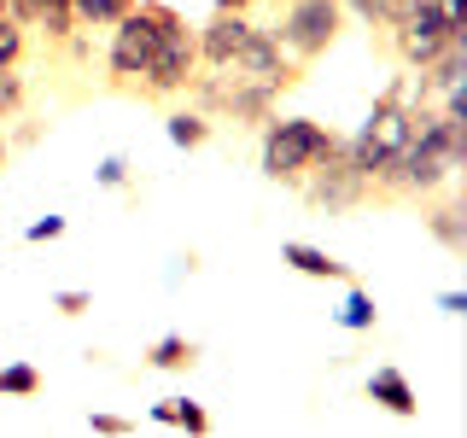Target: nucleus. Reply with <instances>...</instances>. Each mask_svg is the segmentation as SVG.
<instances>
[{
	"mask_svg": "<svg viewBox=\"0 0 467 438\" xmlns=\"http://www.w3.org/2000/svg\"><path fill=\"white\" fill-rule=\"evenodd\" d=\"M281 263H292L298 275H310V281H350V269L339 257H327L321 245H304V240H286L281 245Z\"/></svg>",
	"mask_w": 467,
	"mask_h": 438,
	"instance_id": "9b49d317",
	"label": "nucleus"
},
{
	"mask_svg": "<svg viewBox=\"0 0 467 438\" xmlns=\"http://www.w3.org/2000/svg\"><path fill=\"white\" fill-rule=\"evenodd\" d=\"M175 18H182L175 6H158V0H135V6H129L123 18L111 24V47H106V70H111V82L135 88V82H140V70L152 65L158 41H164V29H170Z\"/></svg>",
	"mask_w": 467,
	"mask_h": 438,
	"instance_id": "f03ea898",
	"label": "nucleus"
},
{
	"mask_svg": "<svg viewBox=\"0 0 467 438\" xmlns=\"http://www.w3.org/2000/svg\"><path fill=\"white\" fill-rule=\"evenodd\" d=\"M6 158H12V141H6V135H0V170H6Z\"/></svg>",
	"mask_w": 467,
	"mask_h": 438,
	"instance_id": "c85d7f7f",
	"label": "nucleus"
},
{
	"mask_svg": "<svg viewBox=\"0 0 467 438\" xmlns=\"http://www.w3.org/2000/svg\"><path fill=\"white\" fill-rule=\"evenodd\" d=\"M339 135H333L327 123H316V117H263V146H257V164L269 182H286L298 187L304 175H310L321 158L339 152Z\"/></svg>",
	"mask_w": 467,
	"mask_h": 438,
	"instance_id": "f257e3e1",
	"label": "nucleus"
},
{
	"mask_svg": "<svg viewBox=\"0 0 467 438\" xmlns=\"http://www.w3.org/2000/svg\"><path fill=\"white\" fill-rule=\"evenodd\" d=\"M298 187H304V199H310L316 211H327V216H333V211H357V204L368 199V175H362V170L345 158V146H339L333 158H321V164L304 175Z\"/></svg>",
	"mask_w": 467,
	"mask_h": 438,
	"instance_id": "0eeeda50",
	"label": "nucleus"
},
{
	"mask_svg": "<svg viewBox=\"0 0 467 438\" xmlns=\"http://www.w3.org/2000/svg\"><path fill=\"white\" fill-rule=\"evenodd\" d=\"M420 223H427V234L444 245V252H456V257L467 252V216H462V204H427Z\"/></svg>",
	"mask_w": 467,
	"mask_h": 438,
	"instance_id": "f8f14e48",
	"label": "nucleus"
},
{
	"mask_svg": "<svg viewBox=\"0 0 467 438\" xmlns=\"http://www.w3.org/2000/svg\"><path fill=\"white\" fill-rule=\"evenodd\" d=\"M164 135L182 146V152H193V146L211 141V117H204V111H170L164 117Z\"/></svg>",
	"mask_w": 467,
	"mask_h": 438,
	"instance_id": "ddd939ff",
	"label": "nucleus"
},
{
	"mask_svg": "<svg viewBox=\"0 0 467 438\" xmlns=\"http://www.w3.org/2000/svg\"><path fill=\"white\" fill-rule=\"evenodd\" d=\"M24 106H29V82L18 70H0V123H18Z\"/></svg>",
	"mask_w": 467,
	"mask_h": 438,
	"instance_id": "6ab92c4d",
	"label": "nucleus"
},
{
	"mask_svg": "<svg viewBox=\"0 0 467 438\" xmlns=\"http://www.w3.org/2000/svg\"><path fill=\"white\" fill-rule=\"evenodd\" d=\"M438 310H444V316H467V292H444V298H438Z\"/></svg>",
	"mask_w": 467,
	"mask_h": 438,
	"instance_id": "bb28decb",
	"label": "nucleus"
},
{
	"mask_svg": "<svg viewBox=\"0 0 467 438\" xmlns=\"http://www.w3.org/2000/svg\"><path fill=\"white\" fill-rule=\"evenodd\" d=\"M391 36V58H398L403 70H427L438 53L456 41V29L444 24V12H438V0H415V6L403 12L398 24L386 29Z\"/></svg>",
	"mask_w": 467,
	"mask_h": 438,
	"instance_id": "423d86ee",
	"label": "nucleus"
},
{
	"mask_svg": "<svg viewBox=\"0 0 467 438\" xmlns=\"http://www.w3.org/2000/svg\"><path fill=\"white\" fill-rule=\"evenodd\" d=\"M58 234H65V216H36V223L24 228V240L41 245V240H58Z\"/></svg>",
	"mask_w": 467,
	"mask_h": 438,
	"instance_id": "5701e85b",
	"label": "nucleus"
},
{
	"mask_svg": "<svg viewBox=\"0 0 467 438\" xmlns=\"http://www.w3.org/2000/svg\"><path fill=\"white\" fill-rule=\"evenodd\" d=\"M99 187H129V158H106V164L94 170Z\"/></svg>",
	"mask_w": 467,
	"mask_h": 438,
	"instance_id": "b1692460",
	"label": "nucleus"
},
{
	"mask_svg": "<svg viewBox=\"0 0 467 438\" xmlns=\"http://www.w3.org/2000/svg\"><path fill=\"white\" fill-rule=\"evenodd\" d=\"M152 421H164V427H187V433H211V415H204L193 398H164V403H152Z\"/></svg>",
	"mask_w": 467,
	"mask_h": 438,
	"instance_id": "4468645a",
	"label": "nucleus"
},
{
	"mask_svg": "<svg viewBox=\"0 0 467 438\" xmlns=\"http://www.w3.org/2000/svg\"><path fill=\"white\" fill-rule=\"evenodd\" d=\"M199 362V345L182 339V333H164L152 350H146V369H193Z\"/></svg>",
	"mask_w": 467,
	"mask_h": 438,
	"instance_id": "2eb2a0df",
	"label": "nucleus"
},
{
	"mask_svg": "<svg viewBox=\"0 0 467 438\" xmlns=\"http://www.w3.org/2000/svg\"><path fill=\"white\" fill-rule=\"evenodd\" d=\"M228 70H240L245 82L269 88V94H286V88L298 82V65L281 53V41H275L269 29H252V41H245V47L228 58Z\"/></svg>",
	"mask_w": 467,
	"mask_h": 438,
	"instance_id": "6e6552de",
	"label": "nucleus"
},
{
	"mask_svg": "<svg viewBox=\"0 0 467 438\" xmlns=\"http://www.w3.org/2000/svg\"><path fill=\"white\" fill-rule=\"evenodd\" d=\"M245 6H257V0H216V12H245Z\"/></svg>",
	"mask_w": 467,
	"mask_h": 438,
	"instance_id": "cd10ccee",
	"label": "nucleus"
},
{
	"mask_svg": "<svg viewBox=\"0 0 467 438\" xmlns=\"http://www.w3.org/2000/svg\"><path fill=\"white\" fill-rule=\"evenodd\" d=\"M41 391V374L29 362H0V398H36Z\"/></svg>",
	"mask_w": 467,
	"mask_h": 438,
	"instance_id": "a211bd4d",
	"label": "nucleus"
},
{
	"mask_svg": "<svg viewBox=\"0 0 467 438\" xmlns=\"http://www.w3.org/2000/svg\"><path fill=\"white\" fill-rule=\"evenodd\" d=\"M129 6L135 0H70V18H77V29H111Z\"/></svg>",
	"mask_w": 467,
	"mask_h": 438,
	"instance_id": "dca6fc26",
	"label": "nucleus"
},
{
	"mask_svg": "<svg viewBox=\"0 0 467 438\" xmlns=\"http://www.w3.org/2000/svg\"><path fill=\"white\" fill-rule=\"evenodd\" d=\"M379 321V310H374V298L362 287H350V298H345V310H339V328H350V333H368Z\"/></svg>",
	"mask_w": 467,
	"mask_h": 438,
	"instance_id": "412c9836",
	"label": "nucleus"
},
{
	"mask_svg": "<svg viewBox=\"0 0 467 438\" xmlns=\"http://www.w3.org/2000/svg\"><path fill=\"white\" fill-rule=\"evenodd\" d=\"M0 18H12V12H6V0H0Z\"/></svg>",
	"mask_w": 467,
	"mask_h": 438,
	"instance_id": "c756f323",
	"label": "nucleus"
},
{
	"mask_svg": "<svg viewBox=\"0 0 467 438\" xmlns=\"http://www.w3.org/2000/svg\"><path fill=\"white\" fill-rule=\"evenodd\" d=\"M409 117H415V94H409V77L403 82H391L386 94L374 99V111H368V123L357 129V135L345 141V158L357 164L362 175H374L386 158H398L403 152V141H409Z\"/></svg>",
	"mask_w": 467,
	"mask_h": 438,
	"instance_id": "7ed1b4c3",
	"label": "nucleus"
},
{
	"mask_svg": "<svg viewBox=\"0 0 467 438\" xmlns=\"http://www.w3.org/2000/svg\"><path fill=\"white\" fill-rule=\"evenodd\" d=\"M368 403H379V409H386V415H415V386H409V374L403 369H374L368 374Z\"/></svg>",
	"mask_w": 467,
	"mask_h": 438,
	"instance_id": "9d476101",
	"label": "nucleus"
},
{
	"mask_svg": "<svg viewBox=\"0 0 467 438\" xmlns=\"http://www.w3.org/2000/svg\"><path fill=\"white\" fill-rule=\"evenodd\" d=\"M29 29H41L47 41H70L77 36V18H70V6H41L36 18H29Z\"/></svg>",
	"mask_w": 467,
	"mask_h": 438,
	"instance_id": "4be33fe9",
	"label": "nucleus"
},
{
	"mask_svg": "<svg viewBox=\"0 0 467 438\" xmlns=\"http://www.w3.org/2000/svg\"><path fill=\"white\" fill-rule=\"evenodd\" d=\"M88 427H94V433H129L135 421H129V415H88Z\"/></svg>",
	"mask_w": 467,
	"mask_h": 438,
	"instance_id": "a878e982",
	"label": "nucleus"
},
{
	"mask_svg": "<svg viewBox=\"0 0 467 438\" xmlns=\"http://www.w3.org/2000/svg\"><path fill=\"white\" fill-rule=\"evenodd\" d=\"M339 6H350V12H357V18L368 24V29H391V24H398L409 6H415V0H339Z\"/></svg>",
	"mask_w": 467,
	"mask_h": 438,
	"instance_id": "f3484780",
	"label": "nucleus"
},
{
	"mask_svg": "<svg viewBox=\"0 0 467 438\" xmlns=\"http://www.w3.org/2000/svg\"><path fill=\"white\" fill-rule=\"evenodd\" d=\"M339 29H345V6H339V0H286L281 24H275L269 36L281 41V53L304 70V65H316V58L339 41Z\"/></svg>",
	"mask_w": 467,
	"mask_h": 438,
	"instance_id": "20e7f679",
	"label": "nucleus"
},
{
	"mask_svg": "<svg viewBox=\"0 0 467 438\" xmlns=\"http://www.w3.org/2000/svg\"><path fill=\"white\" fill-rule=\"evenodd\" d=\"M53 304H58V316H82V310H88V304H94V298H88L82 287H70V292H58Z\"/></svg>",
	"mask_w": 467,
	"mask_h": 438,
	"instance_id": "393cba45",
	"label": "nucleus"
},
{
	"mask_svg": "<svg viewBox=\"0 0 467 438\" xmlns=\"http://www.w3.org/2000/svg\"><path fill=\"white\" fill-rule=\"evenodd\" d=\"M252 29H257V24L245 18V12H216L211 24H199V29H193V36H199V65H211V70H216V65H228V58L240 53L245 41H252Z\"/></svg>",
	"mask_w": 467,
	"mask_h": 438,
	"instance_id": "1a4fd4ad",
	"label": "nucleus"
},
{
	"mask_svg": "<svg viewBox=\"0 0 467 438\" xmlns=\"http://www.w3.org/2000/svg\"><path fill=\"white\" fill-rule=\"evenodd\" d=\"M193 70H199V36H193V24H187V18H175L135 88H140V94H152V99H175V94H187Z\"/></svg>",
	"mask_w": 467,
	"mask_h": 438,
	"instance_id": "39448f33",
	"label": "nucleus"
},
{
	"mask_svg": "<svg viewBox=\"0 0 467 438\" xmlns=\"http://www.w3.org/2000/svg\"><path fill=\"white\" fill-rule=\"evenodd\" d=\"M29 53V29L18 18H0V70H18Z\"/></svg>",
	"mask_w": 467,
	"mask_h": 438,
	"instance_id": "aec40b11",
	"label": "nucleus"
}]
</instances>
